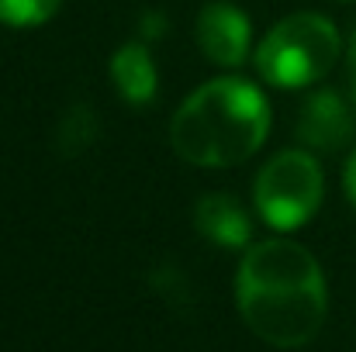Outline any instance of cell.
<instances>
[{"mask_svg": "<svg viewBox=\"0 0 356 352\" xmlns=\"http://www.w3.org/2000/svg\"><path fill=\"white\" fill-rule=\"evenodd\" d=\"M353 97H356V76H353Z\"/></svg>", "mask_w": 356, "mask_h": 352, "instance_id": "5bb4252c", "label": "cell"}, {"mask_svg": "<svg viewBox=\"0 0 356 352\" xmlns=\"http://www.w3.org/2000/svg\"><path fill=\"white\" fill-rule=\"evenodd\" d=\"M194 225L222 249H242L252 238V221L232 194H208L194 204Z\"/></svg>", "mask_w": 356, "mask_h": 352, "instance_id": "52a82bcc", "label": "cell"}, {"mask_svg": "<svg viewBox=\"0 0 356 352\" xmlns=\"http://www.w3.org/2000/svg\"><path fill=\"white\" fill-rule=\"evenodd\" d=\"M343 187H346V197L356 204V149L353 156H350V162H346V173H343Z\"/></svg>", "mask_w": 356, "mask_h": 352, "instance_id": "8fae6325", "label": "cell"}, {"mask_svg": "<svg viewBox=\"0 0 356 352\" xmlns=\"http://www.w3.org/2000/svg\"><path fill=\"white\" fill-rule=\"evenodd\" d=\"M350 59H353V66H356V31H353V45H350Z\"/></svg>", "mask_w": 356, "mask_h": 352, "instance_id": "4fadbf2b", "label": "cell"}, {"mask_svg": "<svg viewBox=\"0 0 356 352\" xmlns=\"http://www.w3.org/2000/svg\"><path fill=\"white\" fill-rule=\"evenodd\" d=\"M270 104L249 80L222 76L197 87L170 121L173 152L204 169L238 166L266 142Z\"/></svg>", "mask_w": 356, "mask_h": 352, "instance_id": "7a4b0ae2", "label": "cell"}, {"mask_svg": "<svg viewBox=\"0 0 356 352\" xmlns=\"http://www.w3.org/2000/svg\"><path fill=\"white\" fill-rule=\"evenodd\" d=\"M325 176L308 152H277L252 180V197L259 218L277 232L301 228L322 204Z\"/></svg>", "mask_w": 356, "mask_h": 352, "instance_id": "277c9868", "label": "cell"}, {"mask_svg": "<svg viewBox=\"0 0 356 352\" xmlns=\"http://www.w3.org/2000/svg\"><path fill=\"white\" fill-rule=\"evenodd\" d=\"M63 0H0V24L10 28H38L56 17Z\"/></svg>", "mask_w": 356, "mask_h": 352, "instance_id": "30bf717a", "label": "cell"}, {"mask_svg": "<svg viewBox=\"0 0 356 352\" xmlns=\"http://www.w3.org/2000/svg\"><path fill=\"white\" fill-rule=\"evenodd\" d=\"M111 80L131 108H145V104L156 101L159 76H156V62H152V56L142 42L121 45L111 56Z\"/></svg>", "mask_w": 356, "mask_h": 352, "instance_id": "ba28073f", "label": "cell"}, {"mask_svg": "<svg viewBox=\"0 0 356 352\" xmlns=\"http://www.w3.org/2000/svg\"><path fill=\"white\" fill-rule=\"evenodd\" d=\"M298 138L318 152H336L353 138V115L332 90H315L298 111Z\"/></svg>", "mask_w": 356, "mask_h": 352, "instance_id": "8992f818", "label": "cell"}, {"mask_svg": "<svg viewBox=\"0 0 356 352\" xmlns=\"http://www.w3.org/2000/svg\"><path fill=\"white\" fill-rule=\"evenodd\" d=\"M94 138H97V115L87 104H73L59 124V149L66 156H80L94 145Z\"/></svg>", "mask_w": 356, "mask_h": 352, "instance_id": "9c48e42d", "label": "cell"}, {"mask_svg": "<svg viewBox=\"0 0 356 352\" xmlns=\"http://www.w3.org/2000/svg\"><path fill=\"white\" fill-rule=\"evenodd\" d=\"M236 297L249 332L277 349L308 346L329 308L318 259L291 238H266L245 249Z\"/></svg>", "mask_w": 356, "mask_h": 352, "instance_id": "6da1fadb", "label": "cell"}, {"mask_svg": "<svg viewBox=\"0 0 356 352\" xmlns=\"http://www.w3.org/2000/svg\"><path fill=\"white\" fill-rule=\"evenodd\" d=\"M249 42H252L249 17L236 3L215 0L197 14V45L215 66H225V69L242 66L249 59Z\"/></svg>", "mask_w": 356, "mask_h": 352, "instance_id": "5b68a950", "label": "cell"}, {"mask_svg": "<svg viewBox=\"0 0 356 352\" xmlns=\"http://www.w3.org/2000/svg\"><path fill=\"white\" fill-rule=\"evenodd\" d=\"M339 45L343 38L325 14L301 10V14L277 21L263 35L256 49V69L270 87L301 90L322 80L336 66Z\"/></svg>", "mask_w": 356, "mask_h": 352, "instance_id": "3957f363", "label": "cell"}, {"mask_svg": "<svg viewBox=\"0 0 356 352\" xmlns=\"http://www.w3.org/2000/svg\"><path fill=\"white\" fill-rule=\"evenodd\" d=\"M142 35H145V38L163 35V14H156V10H152V14H145V17H142Z\"/></svg>", "mask_w": 356, "mask_h": 352, "instance_id": "7c38bea8", "label": "cell"}]
</instances>
